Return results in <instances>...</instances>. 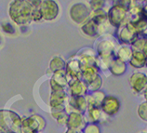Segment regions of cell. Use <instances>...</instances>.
Listing matches in <instances>:
<instances>
[{"label":"cell","instance_id":"cell-1","mask_svg":"<svg viewBox=\"0 0 147 133\" xmlns=\"http://www.w3.org/2000/svg\"><path fill=\"white\" fill-rule=\"evenodd\" d=\"M31 7L28 0H14L9 6V16L16 25L24 27L31 22Z\"/></svg>","mask_w":147,"mask_h":133},{"label":"cell","instance_id":"cell-2","mask_svg":"<svg viewBox=\"0 0 147 133\" xmlns=\"http://www.w3.org/2000/svg\"><path fill=\"white\" fill-rule=\"evenodd\" d=\"M22 133V117L9 109L0 110V133Z\"/></svg>","mask_w":147,"mask_h":133},{"label":"cell","instance_id":"cell-3","mask_svg":"<svg viewBox=\"0 0 147 133\" xmlns=\"http://www.w3.org/2000/svg\"><path fill=\"white\" fill-rule=\"evenodd\" d=\"M117 49V45L115 39L110 36V34H107L100 36V40L96 44L95 52L99 58L111 61L112 59L115 58Z\"/></svg>","mask_w":147,"mask_h":133},{"label":"cell","instance_id":"cell-4","mask_svg":"<svg viewBox=\"0 0 147 133\" xmlns=\"http://www.w3.org/2000/svg\"><path fill=\"white\" fill-rule=\"evenodd\" d=\"M47 122L43 116L39 115H32L22 117V133H41L46 128Z\"/></svg>","mask_w":147,"mask_h":133},{"label":"cell","instance_id":"cell-5","mask_svg":"<svg viewBox=\"0 0 147 133\" xmlns=\"http://www.w3.org/2000/svg\"><path fill=\"white\" fill-rule=\"evenodd\" d=\"M107 19L111 27L117 29L127 22V11L119 5L113 4L107 10Z\"/></svg>","mask_w":147,"mask_h":133},{"label":"cell","instance_id":"cell-6","mask_svg":"<svg viewBox=\"0 0 147 133\" xmlns=\"http://www.w3.org/2000/svg\"><path fill=\"white\" fill-rule=\"evenodd\" d=\"M111 28L110 24L98 25L91 19H88L87 22L80 25V31L84 36L90 38H98L102 36H105L108 33V30Z\"/></svg>","mask_w":147,"mask_h":133},{"label":"cell","instance_id":"cell-7","mask_svg":"<svg viewBox=\"0 0 147 133\" xmlns=\"http://www.w3.org/2000/svg\"><path fill=\"white\" fill-rule=\"evenodd\" d=\"M115 36H117V40L121 45L127 46H130L139 37L138 34L135 33L131 23L129 22L124 25L118 27L117 29V33H115Z\"/></svg>","mask_w":147,"mask_h":133},{"label":"cell","instance_id":"cell-8","mask_svg":"<svg viewBox=\"0 0 147 133\" xmlns=\"http://www.w3.org/2000/svg\"><path fill=\"white\" fill-rule=\"evenodd\" d=\"M69 15L74 22L81 25L90 19V10L85 4L76 3L71 6L70 9H69Z\"/></svg>","mask_w":147,"mask_h":133},{"label":"cell","instance_id":"cell-9","mask_svg":"<svg viewBox=\"0 0 147 133\" xmlns=\"http://www.w3.org/2000/svg\"><path fill=\"white\" fill-rule=\"evenodd\" d=\"M87 123L88 121L83 114H80L78 112H71L68 114L65 126L67 130L81 133Z\"/></svg>","mask_w":147,"mask_h":133},{"label":"cell","instance_id":"cell-10","mask_svg":"<svg viewBox=\"0 0 147 133\" xmlns=\"http://www.w3.org/2000/svg\"><path fill=\"white\" fill-rule=\"evenodd\" d=\"M121 103L117 97L112 95H106L100 103V108L107 116H114L120 110Z\"/></svg>","mask_w":147,"mask_h":133},{"label":"cell","instance_id":"cell-11","mask_svg":"<svg viewBox=\"0 0 147 133\" xmlns=\"http://www.w3.org/2000/svg\"><path fill=\"white\" fill-rule=\"evenodd\" d=\"M41 11L43 21H54L59 15V5L57 2L52 0H43L41 1Z\"/></svg>","mask_w":147,"mask_h":133},{"label":"cell","instance_id":"cell-12","mask_svg":"<svg viewBox=\"0 0 147 133\" xmlns=\"http://www.w3.org/2000/svg\"><path fill=\"white\" fill-rule=\"evenodd\" d=\"M65 76L69 83L72 80L81 79V68L76 57H72L65 62Z\"/></svg>","mask_w":147,"mask_h":133},{"label":"cell","instance_id":"cell-13","mask_svg":"<svg viewBox=\"0 0 147 133\" xmlns=\"http://www.w3.org/2000/svg\"><path fill=\"white\" fill-rule=\"evenodd\" d=\"M129 83L131 89L136 94H141L146 89L147 76L145 74L141 72H135L130 76Z\"/></svg>","mask_w":147,"mask_h":133},{"label":"cell","instance_id":"cell-14","mask_svg":"<svg viewBox=\"0 0 147 133\" xmlns=\"http://www.w3.org/2000/svg\"><path fill=\"white\" fill-rule=\"evenodd\" d=\"M66 93L68 96L80 97L88 94V88L86 83L82 79H75L68 83Z\"/></svg>","mask_w":147,"mask_h":133},{"label":"cell","instance_id":"cell-15","mask_svg":"<svg viewBox=\"0 0 147 133\" xmlns=\"http://www.w3.org/2000/svg\"><path fill=\"white\" fill-rule=\"evenodd\" d=\"M87 117L86 119L88 123H93V124H102L106 122L108 117L102 111L100 107H92L87 110Z\"/></svg>","mask_w":147,"mask_h":133},{"label":"cell","instance_id":"cell-16","mask_svg":"<svg viewBox=\"0 0 147 133\" xmlns=\"http://www.w3.org/2000/svg\"><path fill=\"white\" fill-rule=\"evenodd\" d=\"M68 98V95L65 89L60 90H51L49 96V106L50 108H55L64 105Z\"/></svg>","mask_w":147,"mask_h":133},{"label":"cell","instance_id":"cell-17","mask_svg":"<svg viewBox=\"0 0 147 133\" xmlns=\"http://www.w3.org/2000/svg\"><path fill=\"white\" fill-rule=\"evenodd\" d=\"M127 66L126 62L122 61L117 58H113L110 61L109 66H108V71L110 72L111 75L115 76H123L127 72Z\"/></svg>","mask_w":147,"mask_h":133},{"label":"cell","instance_id":"cell-18","mask_svg":"<svg viewBox=\"0 0 147 133\" xmlns=\"http://www.w3.org/2000/svg\"><path fill=\"white\" fill-rule=\"evenodd\" d=\"M106 94L102 90H97L94 92L88 93L85 96L86 97L87 104H88V109L92 108V107H100V103H102L103 99L105 98Z\"/></svg>","mask_w":147,"mask_h":133},{"label":"cell","instance_id":"cell-19","mask_svg":"<svg viewBox=\"0 0 147 133\" xmlns=\"http://www.w3.org/2000/svg\"><path fill=\"white\" fill-rule=\"evenodd\" d=\"M146 56L142 52L132 50V56L129 60V63L131 67L135 69H141L145 67L146 65Z\"/></svg>","mask_w":147,"mask_h":133},{"label":"cell","instance_id":"cell-20","mask_svg":"<svg viewBox=\"0 0 147 133\" xmlns=\"http://www.w3.org/2000/svg\"><path fill=\"white\" fill-rule=\"evenodd\" d=\"M131 56H132V49H131L130 46L120 45L119 47H117V51H115V58H117L119 60H121L122 61L127 63L131 59Z\"/></svg>","mask_w":147,"mask_h":133},{"label":"cell","instance_id":"cell-21","mask_svg":"<svg viewBox=\"0 0 147 133\" xmlns=\"http://www.w3.org/2000/svg\"><path fill=\"white\" fill-rule=\"evenodd\" d=\"M32 11H31V22H39L43 21V16H42L41 11V1L39 0H34V1H29Z\"/></svg>","mask_w":147,"mask_h":133},{"label":"cell","instance_id":"cell-22","mask_svg":"<svg viewBox=\"0 0 147 133\" xmlns=\"http://www.w3.org/2000/svg\"><path fill=\"white\" fill-rule=\"evenodd\" d=\"M100 75V71L96 68V66H90V67L85 68L81 71V79H82L86 85L90 83L92 80H94L96 77Z\"/></svg>","mask_w":147,"mask_h":133},{"label":"cell","instance_id":"cell-23","mask_svg":"<svg viewBox=\"0 0 147 133\" xmlns=\"http://www.w3.org/2000/svg\"><path fill=\"white\" fill-rule=\"evenodd\" d=\"M65 61L60 56H54L49 61V71L52 74L58 72V71H61V70L65 69Z\"/></svg>","mask_w":147,"mask_h":133},{"label":"cell","instance_id":"cell-24","mask_svg":"<svg viewBox=\"0 0 147 133\" xmlns=\"http://www.w3.org/2000/svg\"><path fill=\"white\" fill-rule=\"evenodd\" d=\"M54 83L57 84L58 86H60L61 88H63V89L66 90L67 86H68V82L66 79V76H65V71L64 70H61V71H58L53 73V75L50 78Z\"/></svg>","mask_w":147,"mask_h":133},{"label":"cell","instance_id":"cell-25","mask_svg":"<svg viewBox=\"0 0 147 133\" xmlns=\"http://www.w3.org/2000/svg\"><path fill=\"white\" fill-rule=\"evenodd\" d=\"M130 48L135 51L142 52L144 55H147V39L146 36L138 37L132 44L130 45Z\"/></svg>","mask_w":147,"mask_h":133},{"label":"cell","instance_id":"cell-26","mask_svg":"<svg viewBox=\"0 0 147 133\" xmlns=\"http://www.w3.org/2000/svg\"><path fill=\"white\" fill-rule=\"evenodd\" d=\"M132 25L135 33L138 34L139 37L146 36V30H147V22L144 20H141V21L130 22Z\"/></svg>","mask_w":147,"mask_h":133},{"label":"cell","instance_id":"cell-27","mask_svg":"<svg viewBox=\"0 0 147 133\" xmlns=\"http://www.w3.org/2000/svg\"><path fill=\"white\" fill-rule=\"evenodd\" d=\"M103 84V81H102V78L100 75L95 78L94 80H92L90 83H88L87 85V88H88V92H94V91H97V90H100V88Z\"/></svg>","mask_w":147,"mask_h":133},{"label":"cell","instance_id":"cell-28","mask_svg":"<svg viewBox=\"0 0 147 133\" xmlns=\"http://www.w3.org/2000/svg\"><path fill=\"white\" fill-rule=\"evenodd\" d=\"M106 1L104 0H92V1H88V7L90 11H96L100 9H104L106 6Z\"/></svg>","mask_w":147,"mask_h":133},{"label":"cell","instance_id":"cell-29","mask_svg":"<svg viewBox=\"0 0 147 133\" xmlns=\"http://www.w3.org/2000/svg\"><path fill=\"white\" fill-rule=\"evenodd\" d=\"M52 115V117L59 124L61 125H65L66 124V120H67V116H68V114L65 110L63 111H60V112H56V113H50Z\"/></svg>","mask_w":147,"mask_h":133},{"label":"cell","instance_id":"cell-30","mask_svg":"<svg viewBox=\"0 0 147 133\" xmlns=\"http://www.w3.org/2000/svg\"><path fill=\"white\" fill-rule=\"evenodd\" d=\"M137 113H138L139 117H140L142 120H144V122H146L147 121V103H146V101L139 105L137 108Z\"/></svg>","mask_w":147,"mask_h":133},{"label":"cell","instance_id":"cell-31","mask_svg":"<svg viewBox=\"0 0 147 133\" xmlns=\"http://www.w3.org/2000/svg\"><path fill=\"white\" fill-rule=\"evenodd\" d=\"M1 28L4 31V33L7 34H16V28L10 22L5 21L1 23Z\"/></svg>","mask_w":147,"mask_h":133},{"label":"cell","instance_id":"cell-32","mask_svg":"<svg viewBox=\"0 0 147 133\" xmlns=\"http://www.w3.org/2000/svg\"><path fill=\"white\" fill-rule=\"evenodd\" d=\"M82 133H100V125L93 123H87V125L83 128Z\"/></svg>","mask_w":147,"mask_h":133},{"label":"cell","instance_id":"cell-33","mask_svg":"<svg viewBox=\"0 0 147 133\" xmlns=\"http://www.w3.org/2000/svg\"><path fill=\"white\" fill-rule=\"evenodd\" d=\"M64 133H80V132H76V131H74V130H67Z\"/></svg>","mask_w":147,"mask_h":133},{"label":"cell","instance_id":"cell-34","mask_svg":"<svg viewBox=\"0 0 147 133\" xmlns=\"http://www.w3.org/2000/svg\"><path fill=\"white\" fill-rule=\"evenodd\" d=\"M1 43H2V38H1V36H0V45H1Z\"/></svg>","mask_w":147,"mask_h":133},{"label":"cell","instance_id":"cell-35","mask_svg":"<svg viewBox=\"0 0 147 133\" xmlns=\"http://www.w3.org/2000/svg\"><path fill=\"white\" fill-rule=\"evenodd\" d=\"M141 133H146V131H142V132H141Z\"/></svg>","mask_w":147,"mask_h":133},{"label":"cell","instance_id":"cell-36","mask_svg":"<svg viewBox=\"0 0 147 133\" xmlns=\"http://www.w3.org/2000/svg\"><path fill=\"white\" fill-rule=\"evenodd\" d=\"M9 133H14V132H9Z\"/></svg>","mask_w":147,"mask_h":133}]
</instances>
